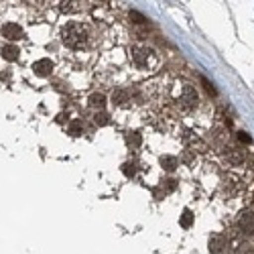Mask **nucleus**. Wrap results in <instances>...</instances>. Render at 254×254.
Listing matches in <instances>:
<instances>
[{
  "label": "nucleus",
  "instance_id": "nucleus-6",
  "mask_svg": "<svg viewBox=\"0 0 254 254\" xmlns=\"http://www.w3.org/2000/svg\"><path fill=\"white\" fill-rule=\"evenodd\" d=\"M92 104H94V106H96V104L102 106V104H104V96H94V98H92Z\"/></svg>",
  "mask_w": 254,
  "mask_h": 254
},
{
  "label": "nucleus",
  "instance_id": "nucleus-3",
  "mask_svg": "<svg viewBox=\"0 0 254 254\" xmlns=\"http://www.w3.org/2000/svg\"><path fill=\"white\" fill-rule=\"evenodd\" d=\"M51 67H53V63H51L49 59H41V61L35 63V71H37L39 75H47V73H51Z\"/></svg>",
  "mask_w": 254,
  "mask_h": 254
},
{
  "label": "nucleus",
  "instance_id": "nucleus-5",
  "mask_svg": "<svg viewBox=\"0 0 254 254\" xmlns=\"http://www.w3.org/2000/svg\"><path fill=\"white\" fill-rule=\"evenodd\" d=\"M242 228H244V230H250V234L254 232V218H252L250 214L244 216V220H242Z\"/></svg>",
  "mask_w": 254,
  "mask_h": 254
},
{
  "label": "nucleus",
  "instance_id": "nucleus-4",
  "mask_svg": "<svg viewBox=\"0 0 254 254\" xmlns=\"http://www.w3.org/2000/svg\"><path fill=\"white\" fill-rule=\"evenodd\" d=\"M2 51H4V57H6V59H16V57H18V49H16L14 45H6Z\"/></svg>",
  "mask_w": 254,
  "mask_h": 254
},
{
  "label": "nucleus",
  "instance_id": "nucleus-8",
  "mask_svg": "<svg viewBox=\"0 0 254 254\" xmlns=\"http://www.w3.org/2000/svg\"><path fill=\"white\" fill-rule=\"evenodd\" d=\"M183 216H185V218H183V226H187V224H189V211H185Z\"/></svg>",
  "mask_w": 254,
  "mask_h": 254
},
{
  "label": "nucleus",
  "instance_id": "nucleus-1",
  "mask_svg": "<svg viewBox=\"0 0 254 254\" xmlns=\"http://www.w3.org/2000/svg\"><path fill=\"white\" fill-rule=\"evenodd\" d=\"M88 37H90L88 27H86V25H79V23H71V25H67L65 29L61 31L63 43H65L67 47H71V49H81V47H86Z\"/></svg>",
  "mask_w": 254,
  "mask_h": 254
},
{
  "label": "nucleus",
  "instance_id": "nucleus-2",
  "mask_svg": "<svg viewBox=\"0 0 254 254\" xmlns=\"http://www.w3.org/2000/svg\"><path fill=\"white\" fill-rule=\"evenodd\" d=\"M2 35H4L6 39L14 41V39H20V37H23V31H20V27H16L14 23H10V25H6V27L2 29Z\"/></svg>",
  "mask_w": 254,
  "mask_h": 254
},
{
  "label": "nucleus",
  "instance_id": "nucleus-7",
  "mask_svg": "<svg viewBox=\"0 0 254 254\" xmlns=\"http://www.w3.org/2000/svg\"><path fill=\"white\" fill-rule=\"evenodd\" d=\"M165 165H167L165 169H169V171H171V169H175V167H173V165H175V161H173V159H165Z\"/></svg>",
  "mask_w": 254,
  "mask_h": 254
}]
</instances>
